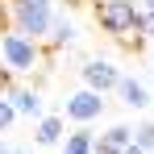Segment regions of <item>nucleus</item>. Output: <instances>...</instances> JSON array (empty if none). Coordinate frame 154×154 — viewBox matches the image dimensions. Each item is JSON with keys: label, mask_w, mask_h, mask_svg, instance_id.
I'll return each mask as SVG.
<instances>
[{"label": "nucleus", "mask_w": 154, "mask_h": 154, "mask_svg": "<svg viewBox=\"0 0 154 154\" xmlns=\"http://www.w3.org/2000/svg\"><path fill=\"white\" fill-rule=\"evenodd\" d=\"M46 67V50H42V42H33V38H25L21 29H4L0 33V71L13 79L21 75H33V71H42Z\"/></svg>", "instance_id": "f257e3e1"}, {"label": "nucleus", "mask_w": 154, "mask_h": 154, "mask_svg": "<svg viewBox=\"0 0 154 154\" xmlns=\"http://www.w3.org/2000/svg\"><path fill=\"white\" fill-rule=\"evenodd\" d=\"M96 21H100V29L112 33L117 42H129V33L142 38L146 13H142V4H133V0H96Z\"/></svg>", "instance_id": "f03ea898"}, {"label": "nucleus", "mask_w": 154, "mask_h": 154, "mask_svg": "<svg viewBox=\"0 0 154 154\" xmlns=\"http://www.w3.org/2000/svg\"><path fill=\"white\" fill-rule=\"evenodd\" d=\"M54 17H58V13H54L50 0H8V25L21 29L33 42H46V38H50Z\"/></svg>", "instance_id": "7ed1b4c3"}, {"label": "nucleus", "mask_w": 154, "mask_h": 154, "mask_svg": "<svg viewBox=\"0 0 154 154\" xmlns=\"http://www.w3.org/2000/svg\"><path fill=\"white\" fill-rule=\"evenodd\" d=\"M100 112H104V96L92 92V88H75V92H67V100H63V121H75L79 129L92 125Z\"/></svg>", "instance_id": "20e7f679"}, {"label": "nucleus", "mask_w": 154, "mask_h": 154, "mask_svg": "<svg viewBox=\"0 0 154 154\" xmlns=\"http://www.w3.org/2000/svg\"><path fill=\"white\" fill-rule=\"evenodd\" d=\"M79 75H83V88H92V92H100V96H108V92H117L121 88V67L117 63H108V58H88L83 67H79Z\"/></svg>", "instance_id": "39448f33"}, {"label": "nucleus", "mask_w": 154, "mask_h": 154, "mask_svg": "<svg viewBox=\"0 0 154 154\" xmlns=\"http://www.w3.org/2000/svg\"><path fill=\"white\" fill-rule=\"evenodd\" d=\"M4 96L13 100L17 117H29V121H42V117H46V100H42L38 88H8Z\"/></svg>", "instance_id": "423d86ee"}, {"label": "nucleus", "mask_w": 154, "mask_h": 154, "mask_svg": "<svg viewBox=\"0 0 154 154\" xmlns=\"http://www.w3.org/2000/svg\"><path fill=\"white\" fill-rule=\"evenodd\" d=\"M63 129H67L63 112H46V117L38 121V129H33V142H38V146H58V142H67Z\"/></svg>", "instance_id": "0eeeda50"}, {"label": "nucleus", "mask_w": 154, "mask_h": 154, "mask_svg": "<svg viewBox=\"0 0 154 154\" xmlns=\"http://www.w3.org/2000/svg\"><path fill=\"white\" fill-rule=\"evenodd\" d=\"M117 96H121V104H125V108H146V104L154 100V92L142 83V79H133V75H125V79H121Z\"/></svg>", "instance_id": "6e6552de"}, {"label": "nucleus", "mask_w": 154, "mask_h": 154, "mask_svg": "<svg viewBox=\"0 0 154 154\" xmlns=\"http://www.w3.org/2000/svg\"><path fill=\"white\" fill-rule=\"evenodd\" d=\"M96 142H100V137H96L88 125H83V129H71L67 142H63V154H96Z\"/></svg>", "instance_id": "1a4fd4ad"}, {"label": "nucleus", "mask_w": 154, "mask_h": 154, "mask_svg": "<svg viewBox=\"0 0 154 154\" xmlns=\"http://www.w3.org/2000/svg\"><path fill=\"white\" fill-rule=\"evenodd\" d=\"M75 38H79L75 21H67V17L58 13V17H54V25H50V38H46V42H50V46H71Z\"/></svg>", "instance_id": "9d476101"}, {"label": "nucleus", "mask_w": 154, "mask_h": 154, "mask_svg": "<svg viewBox=\"0 0 154 154\" xmlns=\"http://www.w3.org/2000/svg\"><path fill=\"white\" fill-rule=\"evenodd\" d=\"M100 142H108L112 150H129V146H133V129L129 125H108L100 133Z\"/></svg>", "instance_id": "9b49d317"}, {"label": "nucleus", "mask_w": 154, "mask_h": 154, "mask_svg": "<svg viewBox=\"0 0 154 154\" xmlns=\"http://www.w3.org/2000/svg\"><path fill=\"white\" fill-rule=\"evenodd\" d=\"M133 146H142L146 154H154V121H142L133 129Z\"/></svg>", "instance_id": "f8f14e48"}, {"label": "nucleus", "mask_w": 154, "mask_h": 154, "mask_svg": "<svg viewBox=\"0 0 154 154\" xmlns=\"http://www.w3.org/2000/svg\"><path fill=\"white\" fill-rule=\"evenodd\" d=\"M13 121H17V108H13L8 96H0V133H4V129H13Z\"/></svg>", "instance_id": "ddd939ff"}, {"label": "nucleus", "mask_w": 154, "mask_h": 154, "mask_svg": "<svg viewBox=\"0 0 154 154\" xmlns=\"http://www.w3.org/2000/svg\"><path fill=\"white\" fill-rule=\"evenodd\" d=\"M142 38H150V42H154V13H146V25H142Z\"/></svg>", "instance_id": "4468645a"}, {"label": "nucleus", "mask_w": 154, "mask_h": 154, "mask_svg": "<svg viewBox=\"0 0 154 154\" xmlns=\"http://www.w3.org/2000/svg\"><path fill=\"white\" fill-rule=\"evenodd\" d=\"M96 154H125V150H112L108 142H96Z\"/></svg>", "instance_id": "2eb2a0df"}, {"label": "nucleus", "mask_w": 154, "mask_h": 154, "mask_svg": "<svg viewBox=\"0 0 154 154\" xmlns=\"http://www.w3.org/2000/svg\"><path fill=\"white\" fill-rule=\"evenodd\" d=\"M142 13H154V0H142Z\"/></svg>", "instance_id": "dca6fc26"}, {"label": "nucleus", "mask_w": 154, "mask_h": 154, "mask_svg": "<svg viewBox=\"0 0 154 154\" xmlns=\"http://www.w3.org/2000/svg\"><path fill=\"white\" fill-rule=\"evenodd\" d=\"M0 154H17V150H8V146H0Z\"/></svg>", "instance_id": "f3484780"}, {"label": "nucleus", "mask_w": 154, "mask_h": 154, "mask_svg": "<svg viewBox=\"0 0 154 154\" xmlns=\"http://www.w3.org/2000/svg\"><path fill=\"white\" fill-rule=\"evenodd\" d=\"M0 8H4V0H0Z\"/></svg>", "instance_id": "a211bd4d"}, {"label": "nucleus", "mask_w": 154, "mask_h": 154, "mask_svg": "<svg viewBox=\"0 0 154 154\" xmlns=\"http://www.w3.org/2000/svg\"><path fill=\"white\" fill-rule=\"evenodd\" d=\"M17 154H25V150H17Z\"/></svg>", "instance_id": "6ab92c4d"}]
</instances>
